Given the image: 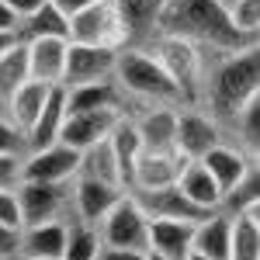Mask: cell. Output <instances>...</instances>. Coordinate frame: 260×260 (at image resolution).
<instances>
[{"mask_svg": "<svg viewBox=\"0 0 260 260\" xmlns=\"http://www.w3.org/2000/svg\"><path fill=\"white\" fill-rule=\"evenodd\" d=\"M160 28L167 35H180V39L194 42V45L198 42L212 45L225 56L253 45V39L240 35L229 24V14H225V7L219 0H167L160 14Z\"/></svg>", "mask_w": 260, "mask_h": 260, "instance_id": "obj_1", "label": "cell"}, {"mask_svg": "<svg viewBox=\"0 0 260 260\" xmlns=\"http://www.w3.org/2000/svg\"><path fill=\"white\" fill-rule=\"evenodd\" d=\"M115 80L125 94H136L142 101H153V104H163V108H174L180 104V90L177 83L167 77L156 56L153 52H142V49H128L121 45L118 59H115Z\"/></svg>", "mask_w": 260, "mask_h": 260, "instance_id": "obj_2", "label": "cell"}, {"mask_svg": "<svg viewBox=\"0 0 260 260\" xmlns=\"http://www.w3.org/2000/svg\"><path fill=\"white\" fill-rule=\"evenodd\" d=\"M257 77H260V62L257 49H243L233 52L229 59L219 66V73L208 83V104L219 118H233L246 101L257 94Z\"/></svg>", "mask_w": 260, "mask_h": 260, "instance_id": "obj_3", "label": "cell"}, {"mask_svg": "<svg viewBox=\"0 0 260 260\" xmlns=\"http://www.w3.org/2000/svg\"><path fill=\"white\" fill-rule=\"evenodd\" d=\"M156 62L167 70V77L177 83L180 98L187 101H198L201 94V56H198V45L180 35H167L163 31L160 42H156Z\"/></svg>", "mask_w": 260, "mask_h": 260, "instance_id": "obj_4", "label": "cell"}, {"mask_svg": "<svg viewBox=\"0 0 260 260\" xmlns=\"http://www.w3.org/2000/svg\"><path fill=\"white\" fill-rule=\"evenodd\" d=\"M146 229H149V215L142 212L132 194H121L111 212L98 222V236L104 246L115 250H142L146 253Z\"/></svg>", "mask_w": 260, "mask_h": 260, "instance_id": "obj_5", "label": "cell"}, {"mask_svg": "<svg viewBox=\"0 0 260 260\" xmlns=\"http://www.w3.org/2000/svg\"><path fill=\"white\" fill-rule=\"evenodd\" d=\"M21 208V229L24 225H39V222L59 219L62 205L73 201V180H59V184H45V180H21L14 187Z\"/></svg>", "mask_w": 260, "mask_h": 260, "instance_id": "obj_6", "label": "cell"}, {"mask_svg": "<svg viewBox=\"0 0 260 260\" xmlns=\"http://www.w3.org/2000/svg\"><path fill=\"white\" fill-rule=\"evenodd\" d=\"M70 42L108 45V49L128 45V39H125V24H121L115 4H111V0H101V4H94V7L73 14V18H70Z\"/></svg>", "mask_w": 260, "mask_h": 260, "instance_id": "obj_7", "label": "cell"}, {"mask_svg": "<svg viewBox=\"0 0 260 260\" xmlns=\"http://www.w3.org/2000/svg\"><path fill=\"white\" fill-rule=\"evenodd\" d=\"M115 59H118V49L70 42L66 45V66H62V87H80V83L115 77Z\"/></svg>", "mask_w": 260, "mask_h": 260, "instance_id": "obj_8", "label": "cell"}, {"mask_svg": "<svg viewBox=\"0 0 260 260\" xmlns=\"http://www.w3.org/2000/svg\"><path fill=\"white\" fill-rule=\"evenodd\" d=\"M121 108H94V111H66L59 128V142L70 149H87L94 142L108 139V132L118 125Z\"/></svg>", "mask_w": 260, "mask_h": 260, "instance_id": "obj_9", "label": "cell"}, {"mask_svg": "<svg viewBox=\"0 0 260 260\" xmlns=\"http://www.w3.org/2000/svg\"><path fill=\"white\" fill-rule=\"evenodd\" d=\"M80 167V149H70L62 142H52L39 153H28L21 160V180H45V184H59L73 180Z\"/></svg>", "mask_w": 260, "mask_h": 260, "instance_id": "obj_10", "label": "cell"}, {"mask_svg": "<svg viewBox=\"0 0 260 260\" xmlns=\"http://www.w3.org/2000/svg\"><path fill=\"white\" fill-rule=\"evenodd\" d=\"M184 156L177 149H142L136 167H132V184L128 191H156V187H170L177 184Z\"/></svg>", "mask_w": 260, "mask_h": 260, "instance_id": "obj_11", "label": "cell"}, {"mask_svg": "<svg viewBox=\"0 0 260 260\" xmlns=\"http://www.w3.org/2000/svg\"><path fill=\"white\" fill-rule=\"evenodd\" d=\"M219 142H222V132H219V121L212 118V115H201V111H184V115H177L174 149H177L184 160H201Z\"/></svg>", "mask_w": 260, "mask_h": 260, "instance_id": "obj_12", "label": "cell"}, {"mask_svg": "<svg viewBox=\"0 0 260 260\" xmlns=\"http://www.w3.org/2000/svg\"><path fill=\"white\" fill-rule=\"evenodd\" d=\"M128 194L136 198V205H139L149 219H177V222H191V225H194V222H201L205 215H212V212H205L194 201L184 198L177 184L156 187V191H128Z\"/></svg>", "mask_w": 260, "mask_h": 260, "instance_id": "obj_13", "label": "cell"}, {"mask_svg": "<svg viewBox=\"0 0 260 260\" xmlns=\"http://www.w3.org/2000/svg\"><path fill=\"white\" fill-rule=\"evenodd\" d=\"M201 163H205V170L212 174V180H215V187L222 191V201H225V194H233L236 187H240L243 180L250 177L257 167H253V160L243 153V149H233V146H212L205 156H201Z\"/></svg>", "mask_w": 260, "mask_h": 260, "instance_id": "obj_14", "label": "cell"}, {"mask_svg": "<svg viewBox=\"0 0 260 260\" xmlns=\"http://www.w3.org/2000/svg\"><path fill=\"white\" fill-rule=\"evenodd\" d=\"M121 194H125V187H118V184H104L94 177H73V205H77L80 222H87V225H98Z\"/></svg>", "mask_w": 260, "mask_h": 260, "instance_id": "obj_15", "label": "cell"}, {"mask_svg": "<svg viewBox=\"0 0 260 260\" xmlns=\"http://www.w3.org/2000/svg\"><path fill=\"white\" fill-rule=\"evenodd\" d=\"M62 118H66V87L56 83V87H49V98L42 104L39 118L31 121V128L24 132V149H28V153H39L45 146L59 142Z\"/></svg>", "mask_w": 260, "mask_h": 260, "instance_id": "obj_16", "label": "cell"}, {"mask_svg": "<svg viewBox=\"0 0 260 260\" xmlns=\"http://www.w3.org/2000/svg\"><path fill=\"white\" fill-rule=\"evenodd\" d=\"M191 222H177V219H149L146 229V253H156L167 260H184L191 253Z\"/></svg>", "mask_w": 260, "mask_h": 260, "instance_id": "obj_17", "label": "cell"}, {"mask_svg": "<svg viewBox=\"0 0 260 260\" xmlns=\"http://www.w3.org/2000/svg\"><path fill=\"white\" fill-rule=\"evenodd\" d=\"M66 39H24L28 52V77L39 83H62V66H66Z\"/></svg>", "mask_w": 260, "mask_h": 260, "instance_id": "obj_18", "label": "cell"}, {"mask_svg": "<svg viewBox=\"0 0 260 260\" xmlns=\"http://www.w3.org/2000/svg\"><path fill=\"white\" fill-rule=\"evenodd\" d=\"M225 260H260V201H246L233 212L229 257Z\"/></svg>", "mask_w": 260, "mask_h": 260, "instance_id": "obj_19", "label": "cell"}, {"mask_svg": "<svg viewBox=\"0 0 260 260\" xmlns=\"http://www.w3.org/2000/svg\"><path fill=\"white\" fill-rule=\"evenodd\" d=\"M62 246H66V225L52 219L39 222V225H24L18 240V253H24V260H59Z\"/></svg>", "mask_w": 260, "mask_h": 260, "instance_id": "obj_20", "label": "cell"}, {"mask_svg": "<svg viewBox=\"0 0 260 260\" xmlns=\"http://www.w3.org/2000/svg\"><path fill=\"white\" fill-rule=\"evenodd\" d=\"M229 229H233V215L225 212H212L201 222H194V233H191V250L201 257L212 260H225L229 257Z\"/></svg>", "mask_w": 260, "mask_h": 260, "instance_id": "obj_21", "label": "cell"}, {"mask_svg": "<svg viewBox=\"0 0 260 260\" xmlns=\"http://www.w3.org/2000/svg\"><path fill=\"white\" fill-rule=\"evenodd\" d=\"M177 187H180V194H184V198L194 201V205L205 208V212L222 208V191L215 187V180H212V174L205 170V163H201V160H187L184 167H180Z\"/></svg>", "mask_w": 260, "mask_h": 260, "instance_id": "obj_22", "label": "cell"}, {"mask_svg": "<svg viewBox=\"0 0 260 260\" xmlns=\"http://www.w3.org/2000/svg\"><path fill=\"white\" fill-rule=\"evenodd\" d=\"M121 90L115 77L80 87H66V111H94V108H121Z\"/></svg>", "mask_w": 260, "mask_h": 260, "instance_id": "obj_23", "label": "cell"}, {"mask_svg": "<svg viewBox=\"0 0 260 260\" xmlns=\"http://www.w3.org/2000/svg\"><path fill=\"white\" fill-rule=\"evenodd\" d=\"M111 4L118 11L121 24H125V39H146L160 24L167 0H111Z\"/></svg>", "mask_w": 260, "mask_h": 260, "instance_id": "obj_24", "label": "cell"}, {"mask_svg": "<svg viewBox=\"0 0 260 260\" xmlns=\"http://www.w3.org/2000/svg\"><path fill=\"white\" fill-rule=\"evenodd\" d=\"M56 87V83H52ZM45 98H49V83H39V80H24L7 98V104H4V111H7V118L18 125L21 132H28L31 128V121L39 118L42 104H45Z\"/></svg>", "mask_w": 260, "mask_h": 260, "instance_id": "obj_25", "label": "cell"}, {"mask_svg": "<svg viewBox=\"0 0 260 260\" xmlns=\"http://www.w3.org/2000/svg\"><path fill=\"white\" fill-rule=\"evenodd\" d=\"M21 39H66L70 42V18L62 14L56 4L42 0L39 7L21 21Z\"/></svg>", "mask_w": 260, "mask_h": 260, "instance_id": "obj_26", "label": "cell"}, {"mask_svg": "<svg viewBox=\"0 0 260 260\" xmlns=\"http://www.w3.org/2000/svg\"><path fill=\"white\" fill-rule=\"evenodd\" d=\"M174 125H177V111L156 104L153 111H146L136 121V132L142 139V149H174Z\"/></svg>", "mask_w": 260, "mask_h": 260, "instance_id": "obj_27", "label": "cell"}, {"mask_svg": "<svg viewBox=\"0 0 260 260\" xmlns=\"http://www.w3.org/2000/svg\"><path fill=\"white\" fill-rule=\"evenodd\" d=\"M108 142H111V153H115V160H118L121 184H125V191H128V184H132V167H136V160H139V153H142V139H139V132H136V121L118 118V125L108 132Z\"/></svg>", "mask_w": 260, "mask_h": 260, "instance_id": "obj_28", "label": "cell"}, {"mask_svg": "<svg viewBox=\"0 0 260 260\" xmlns=\"http://www.w3.org/2000/svg\"><path fill=\"white\" fill-rule=\"evenodd\" d=\"M77 177H94V180H104V184H121V174H118V160L111 153V142L101 139L94 146L80 149V167H77Z\"/></svg>", "mask_w": 260, "mask_h": 260, "instance_id": "obj_29", "label": "cell"}, {"mask_svg": "<svg viewBox=\"0 0 260 260\" xmlns=\"http://www.w3.org/2000/svg\"><path fill=\"white\" fill-rule=\"evenodd\" d=\"M24 80H31V77H28V52H24V42H18L14 49H7V52L0 56V101L7 104V98H11Z\"/></svg>", "mask_w": 260, "mask_h": 260, "instance_id": "obj_30", "label": "cell"}, {"mask_svg": "<svg viewBox=\"0 0 260 260\" xmlns=\"http://www.w3.org/2000/svg\"><path fill=\"white\" fill-rule=\"evenodd\" d=\"M98 250H101L98 225H87V222L66 225V246H62L59 260H98Z\"/></svg>", "mask_w": 260, "mask_h": 260, "instance_id": "obj_31", "label": "cell"}, {"mask_svg": "<svg viewBox=\"0 0 260 260\" xmlns=\"http://www.w3.org/2000/svg\"><path fill=\"white\" fill-rule=\"evenodd\" d=\"M225 14H229V24L246 35V39L257 42V28H260V0H233L225 4Z\"/></svg>", "mask_w": 260, "mask_h": 260, "instance_id": "obj_32", "label": "cell"}, {"mask_svg": "<svg viewBox=\"0 0 260 260\" xmlns=\"http://www.w3.org/2000/svg\"><path fill=\"white\" fill-rule=\"evenodd\" d=\"M21 153H24V132L11 118L0 115V156H21Z\"/></svg>", "mask_w": 260, "mask_h": 260, "instance_id": "obj_33", "label": "cell"}, {"mask_svg": "<svg viewBox=\"0 0 260 260\" xmlns=\"http://www.w3.org/2000/svg\"><path fill=\"white\" fill-rule=\"evenodd\" d=\"M0 225L7 229H21V208L14 187H0Z\"/></svg>", "mask_w": 260, "mask_h": 260, "instance_id": "obj_34", "label": "cell"}, {"mask_svg": "<svg viewBox=\"0 0 260 260\" xmlns=\"http://www.w3.org/2000/svg\"><path fill=\"white\" fill-rule=\"evenodd\" d=\"M21 184V156H0V187Z\"/></svg>", "mask_w": 260, "mask_h": 260, "instance_id": "obj_35", "label": "cell"}, {"mask_svg": "<svg viewBox=\"0 0 260 260\" xmlns=\"http://www.w3.org/2000/svg\"><path fill=\"white\" fill-rule=\"evenodd\" d=\"M18 240H21V229L0 225V257H18Z\"/></svg>", "mask_w": 260, "mask_h": 260, "instance_id": "obj_36", "label": "cell"}, {"mask_svg": "<svg viewBox=\"0 0 260 260\" xmlns=\"http://www.w3.org/2000/svg\"><path fill=\"white\" fill-rule=\"evenodd\" d=\"M98 260H146V253L142 250H115V246H104L101 243Z\"/></svg>", "mask_w": 260, "mask_h": 260, "instance_id": "obj_37", "label": "cell"}, {"mask_svg": "<svg viewBox=\"0 0 260 260\" xmlns=\"http://www.w3.org/2000/svg\"><path fill=\"white\" fill-rule=\"evenodd\" d=\"M49 4H56L66 18H73V14H80V11L94 7V4H101V0H49Z\"/></svg>", "mask_w": 260, "mask_h": 260, "instance_id": "obj_38", "label": "cell"}, {"mask_svg": "<svg viewBox=\"0 0 260 260\" xmlns=\"http://www.w3.org/2000/svg\"><path fill=\"white\" fill-rule=\"evenodd\" d=\"M4 4H7V11H11L18 21H24V18H28V14H31V11L42 4V0H4Z\"/></svg>", "mask_w": 260, "mask_h": 260, "instance_id": "obj_39", "label": "cell"}, {"mask_svg": "<svg viewBox=\"0 0 260 260\" xmlns=\"http://www.w3.org/2000/svg\"><path fill=\"white\" fill-rule=\"evenodd\" d=\"M18 28H21V21L14 18V14L7 11V4L0 0V31H18Z\"/></svg>", "mask_w": 260, "mask_h": 260, "instance_id": "obj_40", "label": "cell"}, {"mask_svg": "<svg viewBox=\"0 0 260 260\" xmlns=\"http://www.w3.org/2000/svg\"><path fill=\"white\" fill-rule=\"evenodd\" d=\"M18 42H24V39H21V31H0V56H4L7 49H14Z\"/></svg>", "mask_w": 260, "mask_h": 260, "instance_id": "obj_41", "label": "cell"}, {"mask_svg": "<svg viewBox=\"0 0 260 260\" xmlns=\"http://www.w3.org/2000/svg\"><path fill=\"white\" fill-rule=\"evenodd\" d=\"M184 260H212V257H201V253H194V250H191V253H187Z\"/></svg>", "mask_w": 260, "mask_h": 260, "instance_id": "obj_42", "label": "cell"}, {"mask_svg": "<svg viewBox=\"0 0 260 260\" xmlns=\"http://www.w3.org/2000/svg\"><path fill=\"white\" fill-rule=\"evenodd\" d=\"M146 260H167V257H156V253H146Z\"/></svg>", "mask_w": 260, "mask_h": 260, "instance_id": "obj_43", "label": "cell"}, {"mask_svg": "<svg viewBox=\"0 0 260 260\" xmlns=\"http://www.w3.org/2000/svg\"><path fill=\"white\" fill-rule=\"evenodd\" d=\"M0 115H4V101H0Z\"/></svg>", "mask_w": 260, "mask_h": 260, "instance_id": "obj_44", "label": "cell"}, {"mask_svg": "<svg viewBox=\"0 0 260 260\" xmlns=\"http://www.w3.org/2000/svg\"><path fill=\"white\" fill-rule=\"evenodd\" d=\"M0 260H14V257H0Z\"/></svg>", "mask_w": 260, "mask_h": 260, "instance_id": "obj_45", "label": "cell"}]
</instances>
